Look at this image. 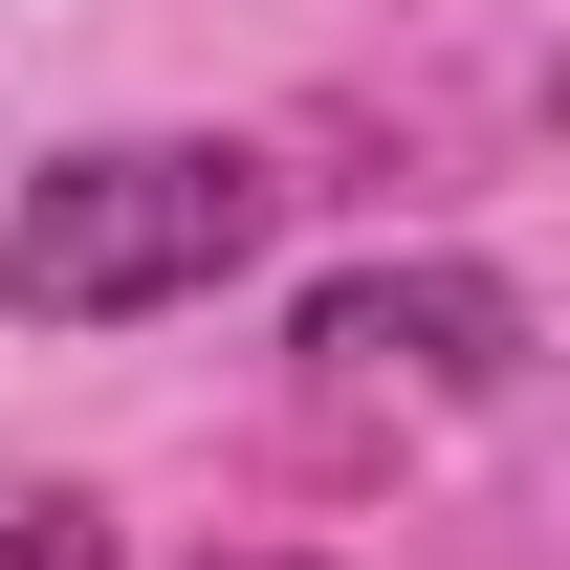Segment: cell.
I'll return each instance as SVG.
<instances>
[{
  "label": "cell",
  "instance_id": "obj_1",
  "mask_svg": "<svg viewBox=\"0 0 570 570\" xmlns=\"http://www.w3.org/2000/svg\"><path fill=\"white\" fill-rule=\"evenodd\" d=\"M285 176L219 132H110V154H45L22 219H0V307L22 330H132V307H198V285L264 264Z\"/></svg>",
  "mask_w": 570,
  "mask_h": 570
},
{
  "label": "cell",
  "instance_id": "obj_3",
  "mask_svg": "<svg viewBox=\"0 0 570 570\" xmlns=\"http://www.w3.org/2000/svg\"><path fill=\"white\" fill-rule=\"evenodd\" d=\"M0 570H110V504H67V483H22V504H0Z\"/></svg>",
  "mask_w": 570,
  "mask_h": 570
},
{
  "label": "cell",
  "instance_id": "obj_2",
  "mask_svg": "<svg viewBox=\"0 0 570 570\" xmlns=\"http://www.w3.org/2000/svg\"><path fill=\"white\" fill-rule=\"evenodd\" d=\"M307 352L330 373H417V395H504V373H527V285H483V264H352V285H307Z\"/></svg>",
  "mask_w": 570,
  "mask_h": 570
},
{
  "label": "cell",
  "instance_id": "obj_4",
  "mask_svg": "<svg viewBox=\"0 0 570 570\" xmlns=\"http://www.w3.org/2000/svg\"><path fill=\"white\" fill-rule=\"evenodd\" d=\"M219 570H285V549H219Z\"/></svg>",
  "mask_w": 570,
  "mask_h": 570
}]
</instances>
